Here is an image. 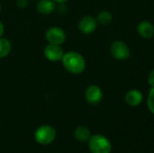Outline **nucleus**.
Masks as SVG:
<instances>
[{
    "label": "nucleus",
    "instance_id": "nucleus-10",
    "mask_svg": "<svg viewBox=\"0 0 154 153\" xmlns=\"http://www.w3.org/2000/svg\"><path fill=\"white\" fill-rule=\"evenodd\" d=\"M57 8V3L53 0H38L36 5L37 11L43 14L48 15L52 14Z\"/></svg>",
    "mask_w": 154,
    "mask_h": 153
},
{
    "label": "nucleus",
    "instance_id": "nucleus-11",
    "mask_svg": "<svg viewBox=\"0 0 154 153\" xmlns=\"http://www.w3.org/2000/svg\"><path fill=\"white\" fill-rule=\"evenodd\" d=\"M137 32L144 39H151L154 36V25L149 21H142L138 23Z\"/></svg>",
    "mask_w": 154,
    "mask_h": 153
},
{
    "label": "nucleus",
    "instance_id": "nucleus-7",
    "mask_svg": "<svg viewBox=\"0 0 154 153\" xmlns=\"http://www.w3.org/2000/svg\"><path fill=\"white\" fill-rule=\"evenodd\" d=\"M64 50L61 47V45H56V44H51L45 46L43 50V54L45 58L51 62H57L61 61L62 57L64 55Z\"/></svg>",
    "mask_w": 154,
    "mask_h": 153
},
{
    "label": "nucleus",
    "instance_id": "nucleus-13",
    "mask_svg": "<svg viewBox=\"0 0 154 153\" xmlns=\"http://www.w3.org/2000/svg\"><path fill=\"white\" fill-rule=\"evenodd\" d=\"M12 50L11 41L5 37H0V59L7 57Z\"/></svg>",
    "mask_w": 154,
    "mask_h": 153
},
{
    "label": "nucleus",
    "instance_id": "nucleus-9",
    "mask_svg": "<svg viewBox=\"0 0 154 153\" xmlns=\"http://www.w3.org/2000/svg\"><path fill=\"white\" fill-rule=\"evenodd\" d=\"M143 93L138 89H131L125 96V103L132 107L140 106L143 103Z\"/></svg>",
    "mask_w": 154,
    "mask_h": 153
},
{
    "label": "nucleus",
    "instance_id": "nucleus-5",
    "mask_svg": "<svg viewBox=\"0 0 154 153\" xmlns=\"http://www.w3.org/2000/svg\"><path fill=\"white\" fill-rule=\"evenodd\" d=\"M110 52L115 59L119 60H125L130 57V49L122 41H114L110 46Z\"/></svg>",
    "mask_w": 154,
    "mask_h": 153
},
{
    "label": "nucleus",
    "instance_id": "nucleus-12",
    "mask_svg": "<svg viewBox=\"0 0 154 153\" xmlns=\"http://www.w3.org/2000/svg\"><path fill=\"white\" fill-rule=\"evenodd\" d=\"M91 132L90 130L83 125H80L79 127L76 128L75 132H74V137L76 138L77 141L80 142H88V140L91 137Z\"/></svg>",
    "mask_w": 154,
    "mask_h": 153
},
{
    "label": "nucleus",
    "instance_id": "nucleus-21",
    "mask_svg": "<svg viewBox=\"0 0 154 153\" xmlns=\"http://www.w3.org/2000/svg\"><path fill=\"white\" fill-rule=\"evenodd\" d=\"M32 1H38V0H32Z\"/></svg>",
    "mask_w": 154,
    "mask_h": 153
},
{
    "label": "nucleus",
    "instance_id": "nucleus-3",
    "mask_svg": "<svg viewBox=\"0 0 154 153\" xmlns=\"http://www.w3.org/2000/svg\"><path fill=\"white\" fill-rule=\"evenodd\" d=\"M56 138V130L48 124L40 126L34 133L35 141L41 145H49Z\"/></svg>",
    "mask_w": 154,
    "mask_h": 153
},
{
    "label": "nucleus",
    "instance_id": "nucleus-6",
    "mask_svg": "<svg viewBox=\"0 0 154 153\" xmlns=\"http://www.w3.org/2000/svg\"><path fill=\"white\" fill-rule=\"evenodd\" d=\"M103 90L97 85H90L85 91V99L89 105H98L103 100Z\"/></svg>",
    "mask_w": 154,
    "mask_h": 153
},
{
    "label": "nucleus",
    "instance_id": "nucleus-8",
    "mask_svg": "<svg viewBox=\"0 0 154 153\" xmlns=\"http://www.w3.org/2000/svg\"><path fill=\"white\" fill-rule=\"evenodd\" d=\"M97 26V18L89 14L83 16L79 22V29L84 34L93 33L96 31Z\"/></svg>",
    "mask_w": 154,
    "mask_h": 153
},
{
    "label": "nucleus",
    "instance_id": "nucleus-17",
    "mask_svg": "<svg viewBox=\"0 0 154 153\" xmlns=\"http://www.w3.org/2000/svg\"><path fill=\"white\" fill-rule=\"evenodd\" d=\"M148 83L151 87H154V69L150 72L148 76Z\"/></svg>",
    "mask_w": 154,
    "mask_h": 153
},
{
    "label": "nucleus",
    "instance_id": "nucleus-19",
    "mask_svg": "<svg viewBox=\"0 0 154 153\" xmlns=\"http://www.w3.org/2000/svg\"><path fill=\"white\" fill-rule=\"evenodd\" d=\"M53 1H55L57 4H65L69 0H53Z\"/></svg>",
    "mask_w": 154,
    "mask_h": 153
},
{
    "label": "nucleus",
    "instance_id": "nucleus-15",
    "mask_svg": "<svg viewBox=\"0 0 154 153\" xmlns=\"http://www.w3.org/2000/svg\"><path fill=\"white\" fill-rule=\"evenodd\" d=\"M147 106L149 111L154 115V87H151L147 98Z\"/></svg>",
    "mask_w": 154,
    "mask_h": 153
},
{
    "label": "nucleus",
    "instance_id": "nucleus-1",
    "mask_svg": "<svg viewBox=\"0 0 154 153\" xmlns=\"http://www.w3.org/2000/svg\"><path fill=\"white\" fill-rule=\"evenodd\" d=\"M61 62L64 69L73 75H79L83 73L87 67V62L83 55L74 50L65 52Z\"/></svg>",
    "mask_w": 154,
    "mask_h": 153
},
{
    "label": "nucleus",
    "instance_id": "nucleus-4",
    "mask_svg": "<svg viewBox=\"0 0 154 153\" xmlns=\"http://www.w3.org/2000/svg\"><path fill=\"white\" fill-rule=\"evenodd\" d=\"M45 38L48 43L62 45L67 39V34L65 31L59 26H51L47 29L45 32Z\"/></svg>",
    "mask_w": 154,
    "mask_h": 153
},
{
    "label": "nucleus",
    "instance_id": "nucleus-16",
    "mask_svg": "<svg viewBox=\"0 0 154 153\" xmlns=\"http://www.w3.org/2000/svg\"><path fill=\"white\" fill-rule=\"evenodd\" d=\"M29 1L30 0H17L16 2V5L21 8V9H24L27 7L28 4H29Z\"/></svg>",
    "mask_w": 154,
    "mask_h": 153
},
{
    "label": "nucleus",
    "instance_id": "nucleus-18",
    "mask_svg": "<svg viewBox=\"0 0 154 153\" xmlns=\"http://www.w3.org/2000/svg\"><path fill=\"white\" fill-rule=\"evenodd\" d=\"M4 32H5V25H4V23H2V21L0 20V37L3 36Z\"/></svg>",
    "mask_w": 154,
    "mask_h": 153
},
{
    "label": "nucleus",
    "instance_id": "nucleus-2",
    "mask_svg": "<svg viewBox=\"0 0 154 153\" xmlns=\"http://www.w3.org/2000/svg\"><path fill=\"white\" fill-rule=\"evenodd\" d=\"M88 143L91 153H111L112 151V142L103 134L97 133L91 135Z\"/></svg>",
    "mask_w": 154,
    "mask_h": 153
},
{
    "label": "nucleus",
    "instance_id": "nucleus-14",
    "mask_svg": "<svg viewBox=\"0 0 154 153\" xmlns=\"http://www.w3.org/2000/svg\"><path fill=\"white\" fill-rule=\"evenodd\" d=\"M112 20H113V15L109 11H102L97 14V23H100L102 25L110 24Z\"/></svg>",
    "mask_w": 154,
    "mask_h": 153
},
{
    "label": "nucleus",
    "instance_id": "nucleus-20",
    "mask_svg": "<svg viewBox=\"0 0 154 153\" xmlns=\"http://www.w3.org/2000/svg\"><path fill=\"white\" fill-rule=\"evenodd\" d=\"M1 11H2V5H1V3H0V13H1Z\"/></svg>",
    "mask_w": 154,
    "mask_h": 153
}]
</instances>
